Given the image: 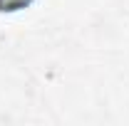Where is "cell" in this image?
<instances>
[{"mask_svg": "<svg viewBox=\"0 0 129 126\" xmlns=\"http://www.w3.org/2000/svg\"><path fill=\"white\" fill-rule=\"evenodd\" d=\"M32 0H0V10H22Z\"/></svg>", "mask_w": 129, "mask_h": 126, "instance_id": "6da1fadb", "label": "cell"}]
</instances>
